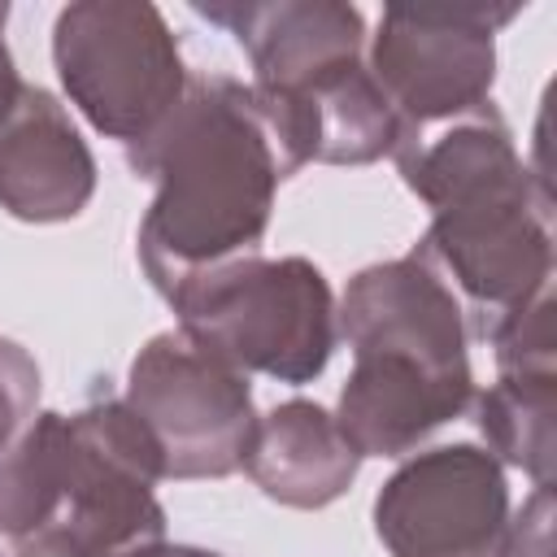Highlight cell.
<instances>
[{"instance_id": "11", "label": "cell", "mask_w": 557, "mask_h": 557, "mask_svg": "<svg viewBox=\"0 0 557 557\" xmlns=\"http://www.w3.org/2000/svg\"><path fill=\"white\" fill-rule=\"evenodd\" d=\"M96 191V157L65 104L22 83L17 104L0 122V209L17 222H70Z\"/></svg>"}, {"instance_id": "10", "label": "cell", "mask_w": 557, "mask_h": 557, "mask_svg": "<svg viewBox=\"0 0 557 557\" xmlns=\"http://www.w3.org/2000/svg\"><path fill=\"white\" fill-rule=\"evenodd\" d=\"M196 13L239 39L261 96H300L313 83L366 61V17L339 0L196 4Z\"/></svg>"}, {"instance_id": "7", "label": "cell", "mask_w": 557, "mask_h": 557, "mask_svg": "<svg viewBox=\"0 0 557 557\" xmlns=\"http://www.w3.org/2000/svg\"><path fill=\"white\" fill-rule=\"evenodd\" d=\"M126 405L161 448L165 479H226L244 470L257 431L248 374L183 331L152 335L126 374Z\"/></svg>"}, {"instance_id": "17", "label": "cell", "mask_w": 557, "mask_h": 557, "mask_svg": "<svg viewBox=\"0 0 557 557\" xmlns=\"http://www.w3.org/2000/svg\"><path fill=\"white\" fill-rule=\"evenodd\" d=\"M500 557H553V487H535L509 518Z\"/></svg>"}, {"instance_id": "4", "label": "cell", "mask_w": 557, "mask_h": 557, "mask_svg": "<svg viewBox=\"0 0 557 557\" xmlns=\"http://www.w3.org/2000/svg\"><path fill=\"white\" fill-rule=\"evenodd\" d=\"M52 65L70 104L126 148L148 139L191 83L174 30L144 0L65 4L52 26Z\"/></svg>"}, {"instance_id": "16", "label": "cell", "mask_w": 557, "mask_h": 557, "mask_svg": "<svg viewBox=\"0 0 557 557\" xmlns=\"http://www.w3.org/2000/svg\"><path fill=\"white\" fill-rule=\"evenodd\" d=\"M35 400H39L35 357L17 339L0 335V453L26 431V422L35 418Z\"/></svg>"}, {"instance_id": "3", "label": "cell", "mask_w": 557, "mask_h": 557, "mask_svg": "<svg viewBox=\"0 0 557 557\" xmlns=\"http://www.w3.org/2000/svg\"><path fill=\"white\" fill-rule=\"evenodd\" d=\"M165 305L191 344L278 383L318 379L339 339L331 283L309 257H239L187 278Z\"/></svg>"}, {"instance_id": "9", "label": "cell", "mask_w": 557, "mask_h": 557, "mask_svg": "<svg viewBox=\"0 0 557 557\" xmlns=\"http://www.w3.org/2000/svg\"><path fill=\"white\" fill-rule=\"evenodd\" d=\"M474 400L470 361H440L409 344H361L339 387L335 422L361 457H405Z\"/></svg>"}, {"instance_id": "6", "label": "cell", "mask_w": 557, "mask_h": 557, "mask_svg": "<svg viewBox=\"0 0 557 557\" xmlns=\"http://www.w3.org/2000/svg\"><path fill=\"white\" fill-rule=\"evenodd\" d=\"M518 4H387L366 70L396 109L405 144L492 104L496 30ZM400 144V148H405Z\"/></svg>"}, {"instance_id": "13", "label": "cell", "mask_w": 557, "mask_h": 557, "mask_svg": "<svg viewBox=\"0 0 557 557\" xmlns=\"http://www.w3.org/2000/svg\"><path fill=\"white\" fill-rule=\"evenodd\" d=\"M74 479V444L70 422L57 409H44L26 422V431L0 453V531L22 540L52 522L65 505Z\"/></svg>"}, {"instance_id": "14", "label": "cell", "mask_w": 557, "mask_h": 557, "mask_svg": "<svg viewBox=\"0 0 557 557\" xmlns=\"http://www.w3.org/2000/svg\"><path fill=\"white\" fill-rule=\"evenodd\" d=\"M487 453L518 466L535 487H553L557 466V374H496L474 400Z\"/></svg>"}, {"instance_id": "1", "label": "cell", "mask_w": 557, "mask_h": 557, "mask_svg": "<svg viewBox=\"0 0 557 557\" xmlns=\"http://www.w3.org/2000/svg\"><path fill=\"white\" fill-rule=\"evenodd\" d=\"M126 161L157 183L139 222V265L161 296L196 274L257 257L274 191L292 178L257 91L226 74L191 78L174 113L126 148Z\"/></svg>"}, {"instance_id": "18", "label": "cell", "mask_w": 557, "mask_h": 557, "mask_svg": "<svg viewBox=\"0 0 557 557\" xmlns=\"http://www.w3.org/2000/svg\"><path fill=\"white\" fill-rule=\"evenodd\" d=\"M4 22H9V4H0V122L9 117V109L17 104V91H22V78H17L9 39H4Z\"/></svg>"}, {"instance_id": "8", "label": "cell", "mask_w": 557, "mask_h": 557, "mask_svg": "<svg viewBox=\"0 0 557 557\" xmlns=\"http://www.w3.org/2000/svg\"><path fill=\"white\" fill-rule=\"evenodd\" d=\"M505 527V466L479 444L418 453L374 496V531L392 557H500Z\"/></svg>"}, {"instance_id": "12", "label": "cell", "mask_w": 557, "mask_h": 557, "mask_svg": "<svg viewBox=\"0 0 557 557\" xmlns=\"http://www.w3.org/2000/svg\"><path fill=\"white\" fill-rule=\"evenodd\" d=\"M244 470L270 500L287 509H326L352 487L361 453L348 444L335 413L296 396L257 418Z\"/></svg>"}, {"instance_id": "2", "label": "cell", "mask_w": 557, "mask_h": 557, "mask_svg": "<svg viewBox=\"0 0 557 557\" xmlns=\"http://www.w3.org/2000/svg\"><path fill=\"white\" fill-rule=\"evenodd\" d=\"M392 161L405 187L431 209L418 252L470 300L483 331L553 287L548 191L518 157L492 104L413 139Z\"/></svg>"}, {"instance_id": "15", "label": "cell", "mask_w": 557, "mask_h": 557, "mask_svg": "<svg viewBox=\"0 0 557 557\" xmlns=\"http://www.w3.org/2000/svg\"><path fill=\"white\" fill-rule=\"evenodd\" d=\"M496 352V374H557V331H553V287L535 292L527 305L496 318L487 331Z\"/></svg>"}, {"instance_id": "19", "label": "cell", "mask_w": 557, "mask_h": 557, "mask_svg": "<svg viewBox=\"0 0 557 557\" xmlns=\"http://www.w3.org/2000/svg\"><path fill=\"white\" fill-rule=\"evenodd\" d=\"M135 557H222V553H213V548H196V544H152V548H144V553H135Z\"/></svg>"}, {"instance_id": "5", "label": "cell", "mask_w": 557, "mask_h": 557, "mask_svg": "<svg viewBox=\"0 0 557 557\" xmlns=\"http://www.w3.org/2000/svg\"><path fill=\"white\" fill-rule=\"evenodd\" d=\"M74 479L65 505L39 531L13 540V557H135L165 540L157 500L161 448L126 400H91L70 413Z\"/></svg>"}]
</instances>
